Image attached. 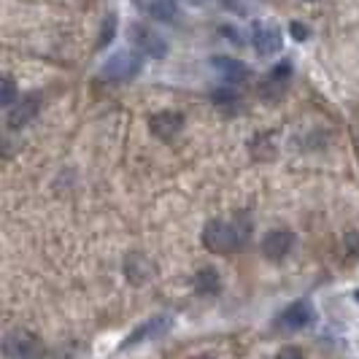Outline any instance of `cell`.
<instances>
[{
    "label": "cell",
    "mask_w": 359,
    "mask_h": 359,
    "mask_svg": "<svg viewBox=\"0 0 359 359\" xmlns=\"http://www.w3.org/2000/svg\"><path fill=\"white\" fill-rule=\"evenodd\" d=\"M243 235L238 233L235 224H227V222H208L205 230H203V246L214 254H230L241 246Z\"/></svg>",
    "instance_id": "6da1fadb"
},
{
    "label": "cell",
    "mask_w": 359,
    "mask_h": 359,
    "mask_svg": "<svg viewBox=\"0 0 359 359\" xmlns=\"http://www.w3.org/2000/svg\"><path fill=\"white\" fill-rule=\"evenodd\" d=\"M141 57L135 52H116L111 54L106 60V65L100 68V76L106 79V81H116V84H122V81H130V79H135L138 73H141Z\"/></svg>",
    "instance_id": "7a4b0ae2"
},
{
    "label": "cell",
    "mask_w": 359,
    "mask_h": 359,
    "mask_svg": "<svg viewBox=\"0 0 359 359\" xmlns=\"http://www.w3.org/2000/svg\"><path fill=\"white\" fill-rule=\"evenodd\" d=\"M3 351L8 359H38L43 354V346L33 332L27 330H14L6 335L3 341Z\"/></svg>",
    "instance_id": "3957f363"
},
{
    "label": "cell",
    "mask_w": 359,
    "mask_h": 359,
    "mask_svg": "<svg viewBox=\"0 0 359 359\" xmlns=\"http://www.w3.org/2000/svg\"><path fill=\"white\" fill-rule=\"evenodd\" d=\"M127 36H130L133 46L144 54V57L162 60V57L168 54V43L162 41V36H157L154 30H149L146 25H138V22H135V25H130V27H127Z\"/></svg>",
    "instance_id": "277c9868"
},
{
    "label": "cell",
    "mask_w": 359,
    "mask_h": 359,
    "mask_svg": "<svg viewBox=\"0 0 359 359\" xmlns=\"http://www.w3.org/2000/svg\"><path fill=\"white\" fill-rule=\"evenodd\" d=\"M281 30L270 22H257L252 30V46L259 57H273L281 52Z\"/></svg>",
    "instance_id": "5b68a950"
},
{
    "label": "cell",
    "mask_w": 359,
    "mask_h": 359,
    "mask_svg": "<svg viewBox=\"0 0 359 359\" xmlns=\"http://www.w3.org/2000/svg\"><path fill=\"white\" fill-rule=\"evenodd\" d=\"M311 322H313V308L308 300H297V303H292L278 313V327L289 330V332L306 330V327H311Z\"/></svg>",
    "instance_id": "8992f818"
},
{
    "label": "cell",
    "mask_w": 359,
    "mask_h": 359,
    "mask_svg": "<svg viewBox=\"0 0 359 359\" xmlns=\"http://www.w3.org/2000/svg\"><path fill=\"white\" fill-rule=\"evenodd\" d=\"M181 127H184V116H181L179 111H160V114L149 116V130L157 138H162V141L176 138L181 133Z\"/></svg>",
    "instance_id": "52a82bcc"
},
{
    "label": "cell",
    "mask_w": 359,
    "mask_h": 359,
    "mask_svg": "<svg viewBox=\"0 0 359 359\" xmlns=\"http://www.w3.org/2000/svg\"><path fill=\"white\" fill-rule=\"evenodd\" d=\"M294 246V235L289 230H270L265 238H262V254L268 259H284Z\"/></svg>",
    "instance_id": "ba28073f"
},
{
    "label": "cell",
    "mask_w": 359,
    "mask_h": 359,
    "mask_svg": "<svg viewBox=\"0 0 359 359\" xmlns=\"http://www.w3.org/2000/svg\"><path fill=\"white\" fill-rule=\"evenodd\" d=\"M38 95H25V97H19L14 106L8 108V127H14V130H19V127H25L33 116L38 114Z\"/></svg>",
    "instance_id": "9c48e42d"
},
{
    "label": "cell",
    "mask_w": 359,
    "mask_h": 359,
    "mask_svg": "<svg viewBox=\"0 0 359 359\" xmlns=\"http://www.w3.org/2000/svg\"><path fill=\"white\" fill-rule=\"evenodd\" d=\"M138 6V11L146 17L157 19V22H170L179 17V6L176 0H133Z\"/></svg>",
    "instance_id": "30bf717a"
},
{
    "label": "cell",
    "mask_w": 359,
    "mask_h": 359,
    "mask_svg": "<svg viewBox=\"0 0 359 359\" xmlns=\"http://www.w3.org/2000/svg\"><path fill=\"white\" fill-rule=\"evenodd\" d=\"M211 68L222 73V79H224L227 84H241V81H246V79L252 76L249 68H246L243 62L233 60V57H211Z\"/></svg>",
    "instance_id": "8fae6325"
},
{
    "label": "cell",
    "mask_w": 359,
    "mask_h": 359,
    "mask_svg": "<svg viewBox=\"0 0 359 359\" xmlns=\"http://www.w3.org/2000/svg\"><path fill=\"white\" fill-rule=\"evenodd\" d=\"M192 287L198 294L203 297H211V294H219V289H222V278H219V270L216 268H200L195 273V278H192Z\"/></svg>",
    "instance_id": "7c38bea8"
},
{
    "label": "cell",
    "mask_w": 359,
    "mask_h": 359,
    "mask_svg": "<svg viewBox=\"0 0 359 359\" xmlns=\"http://www.w3.org/2000/svg\"><path fill=\"white\" fill-rule=\"evenodd\" d=\"M125 273L133 284H144L146 278H149V273H151V268H149V262H146V259H141L138 254H133V257H127Z\"/></svg>",
    "instance_id": "4fadbf2b"
},
{
    "label": "cell",
    "mask_w": 359,
    "mask_h": 359,
    "mask_svg": "<svg viewBox=\"0 0 359 359\" xmlns=\"http://www.w3.org/2000/svg\"><path fill=\"white\" fill-rule=\"evenodd\" d=\"M168 327V319H151L149 324H144V327H138L130 338L125 341V348H130V346H135V343H141L144 338H154V335H160L162 330Z\"/></svg>",
    "instance_id": "5bb4252c"
},
{
    "label": "cell",
    "mask_w": 359,
    "mask_h": 359,
    "mask_svg": "<svg viewBox=\"0 0 359 359\" xmlns=\"http://www.w3.org/2000/svg\"><path fill=\"white\" fill-rule=\"evenodd\" d=\"M211 100H214L216 106L227 108V106H235L241 97H238V92L230 90V87H222V90H216L214 95H211Z\"/></svg>",
    "instance_id": "9a60e30c"
},
{
    "label": "cell",
    "mask_w": 359,
    "mask_h": 359,
    "mask_svg": "<svg viewBox=\"0 0 359 359\" xmlns=\"http://www.w3.org/2000/svg\"><path fill=\"white\" fill-rule=\"evenodd\" d=\"M17 87H14V81L11 79H3V84H0V103L6 108H11L17 103Z\"/></svg>",
    "instance_id": "2e32d148"
},
{
    "label": "cell",
    "mask_w": 359,
    "mask_h": 359,
    "mask_svg": "<svg viewBox=\"0 0 359 359\" xmlns=\"http://www.w3.org/2000/svg\"><path fill=\"white\" fill-rule=\"evenodd\" d=\"M114 30H116V17L111 14V17L106 19V25H103V36H100V46H106V43H111V38H114Z\"/></svg>",
    "instance_id": "e0dca14e"
},
{
    "label": "cell",
    "mask_w": 359,
    "mask_h": 359,
    "mask_svg": "<svg viewBox=\"0 0 359 359\" xmlns=\"http://www.w3.org/2000/svg\"><path fill=\"white\" fill-rule=\"evenodd\" d=\"M276 359H303V351H300V348H294V346H287V348H281V351H278V357Z\"/></svg>",
    "instance_id": "ac0fdd59"
},
{
    "label": "cell",
    "mask_w": 359,
    "mask_h": 359,
    "mask_svg": "<svg viewBox=\"0 0 359 359\" xmlns=\"http://www.w3.org/2000/svg\"><path fill=\"white\" fill-rule=\"evenodd\" d=\"M289 30H292V36L297 38V41H303V38H308V27H306V25H297V22H294V25H292Z\"/></svg>",
    "instance_id": "d6986e66"
},
{
    "label": "cell",
    "mask_w": 359,
    "mask_h": 359,
    "mask_svg": "<svg viewBox=\"0 0 359 359\" xmlns=\"http://www.w3.org/2000/svg\"><path fill=\"white\" fill-rule=\"evenodd\" d=\"M187 3H192V6H203V3H208V0H187Z\"/></svg>",
    "instance_id": "ffe728a7"
},
{
    "label": "cell",
    "mask_w": 359,
    "mask_h": 359,
    "mask_svg": "<svg viewBox=\"0 0 359 359\" xmlns=\"http://www.w3.org/2000/svg\"><path fill=\"white\" fill-rule=\"evenodd\" d=\"M354 297H357V303H359V292H354Z\"/></svg>",
    "instance_id": "44dd1931"
},
{
    "label": "cell",
    "mask_w": 359,
    "mask_h": 359,
    "mask_svg": "<svg viewBox=\"0 0 359 359\" xmlns=\"http://www.w3.org/2000/svg\"><path fill=\"white\" fill-rule=\"evenodd\" d=\"M195 359H211V357H195Z\"/></svg>",
    "instance_id": "7402d4cb"
}]
</instances>
